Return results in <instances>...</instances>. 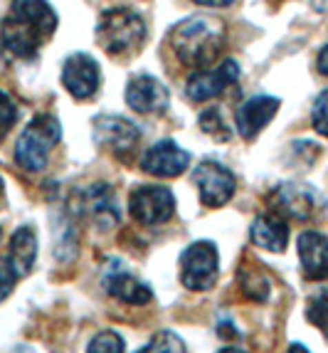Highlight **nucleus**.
<instances>
[{"label":"nucleus","mask_w":328,"mask_h":353,"mask_svg":"<svg viewBox=\"0 0 328 353\" xmlns=\"http://www.w3.org/2000/svg\"><path fill=\"white\" fill-rule=\"evenodd\" d=\"M146 40V23L131 8H112L101 12L96 23V42L106 54L126 57L136 52Z\"/></svg>","instance_id":"obj_3"},{"label":"nucleus","mask_w":328,"mask_h":353,"mask_svg":"<svg viewBox=\"0 0 328 353\" xmlns=\"http://www.w3.org/2000/svg\"><path fill=\"white\" fill-rule=\"evenodd\" d=\"M306 316H309L311 324L316 326V329L328 339V292L316 294L309 301V306H306Z\"/></svg>","instance_id":"obj_22"},{"label":"nucleus","mask_w":328,"mask_h":353,"mask_svg":"<svg viewBox=\"0 0 328 353\" xmlns=\"http://www.w3.org/2000/svg\"><path fill=\"white\" fill-rule=\"evenodd\" d=\"M193 181L198 185L200 201L207 208H223L232 201L234 190H237V181L234 173L220 161L205 159L195 165Z\"/></svg>","instance_id":"obj_8"},{"label":"nucleus","mask_w":328,"mask_h":353,"mask_svg":"<svg viewBox=\"0 0 328 353\" xmlns=\"http://www.w3.org/2000/svg\"><path fill=\"white\" fill-rule=\"evenodd\" d=\"M10 265L15 267V272L20 274V279L28 277L32 267H35V259H37V235H35V228H30V225H23L12 232L10 237Z\"/></svg>","instance_id":"obj_19"},{"label":"nucleus","mask_w":328,"mask_h":353,"mask_svg":"<svg viewBox=\"0 0 328 353\" xmlns=\"http://www.w3.org/2000/svg\"><path fill=\"white\" fill-rule=\"evenodd\" d=\"M269 205L274 210V215L279 218H291L306 223V220H314L318 212L323 210L326 201L316 188H311L306 183H281L271 190L269 195Z\"/></svg>","instance_id":"obj_6"},{"label":"nucleus","mask_w":328,"mask_h":353,"mask_svg":"<svg viewBox=\"0 0 328 353\" xmlns=\"http://www.w3.org/2000/svg\"><path fill=\"white\" fill-rule=\"evenodd\" d=\"M242 289H245V294L249 299L267 301V296H269V282L262 274H247V272H242Z\"/></svg>","instance_id":"obj_26"},{"label":"nucleus","mask_w":328,"mask_h":353,"mask_svg":"<svg viewBox=\"0 0 328 353\" xmlns=\"http://www.w3.org/2000/svg\"><path fill=\"white\" fill-rule=\"evenodd\" d=\"M193 3H198V6H207V8H227V6H232L234 0H193Z\"/></svg>","instance_id":"obj_28"},{"label":"nucleus","mask_w":328,"mask_h":353,"mask_svg":"<svg viewBox=\"0 0 328 353\" xmlns=\"http://www.w3.org/2000/svg\"><path fill=\"white\" fill-rule=\"evenodd\" d=\"M136 353H187L185 341L176 331H158L151 336V341Z\"/></svg>","instance_id":"obj_20"},{"label":"nucleus","mask_w":328,"mask_h":353,"mask_svg":"<svg viewBox=\"0 0 328 353\" xmlns=\"http://www.w3.org/2000/svg\"><path fill=\"white\" fill-rule=\"evenodd\" d=\"M281 101L276 97L269 94H257L252 99H247L245 104L237 109V117H234V124H237V134L247 141H252L254 136L262 129L269 126V121L276 117Z\"/></svg>","instance_id":"obj_15"},{"label":"nucleus","mask_w":328,"mask_h":353,"mask_svg":"<svg viewBox=\"0 0 328 353\" xmlns=\"http://www.w3.org/2000/svg\"><path fill=\"white\" fill-rule=\"evenodd\" d=\"M217 353H247V351H242V348H237V346H225V348H220Z\"/></svg>","instance_id":"obj_31"},{"label":"nucleus","mask_w":328,"mask_h":353,"mask_svg":"<svg viewBox=\"0 0 328 353\" xmlns=\"http://www.w3.org/2000/svg\"><path fill=\"white\" fill-rule=\"evenodd\" d=\"M170 94L165 84L151 74H136L126 84V104L136 114H161L168 109Z\"/></svg>","instance_id":"obj_14"},{"label":"nucleus","mask_w":328,"mask_h":353,"mask_svg":"<svg viewBox=\"0 0 328 353\" xmlns=\"http://www.w3.org/2000/svg\"><path fill=\"white\" fill-rule=\"evenodd\" d=\"M249 240L267 252H284L289 245V225L279 215H257L249 228Z\"/></svg>","instance_id":"obj_18"},{"label":"nucleus","mask_w":328,"mask_h":353,"mask_svg":"<svg viewBox=\"0 0 328 353\" xmlns=\"http://www.w3.org/2000/svg\"><path fill=\"white\" fill-rule=\"evenodd\" d=\"M57 30V12L47 0H12L0 40L12 57L32 59Z\"/></svg>","instance_id":"obj_1"},{"label":"nucleus","mask_w":328,"mask_h":353,"mask_svg":"<svg viewBox=\"0 0 328 353\" xmlns=\"http://www.w3.org/2000/svg\"><path fill=\"white\" fill-rule=\"evenodd\" d=\"M62 141V124L52 114H40L30 121L15 143V161L23 171L40 173L50 163V153Z\"/></svg>","instance_id":"obj_4"},{"label":"nucleus","mask_w":328,"mask_h":353,"mask_svg":"<svg viewBox=\"0 0 328 353\" xmlns=\"http://www.w3.org/2000/svg\"><path fill=\"white\" fill-rule=\"evenodd\" d=\"M240 77V65L234 59H223L220 65L205 67V70H195L185 84V94L190 101H210L220 97L229 84L237 82Z\"/></svg>","instance_id":"obj_9"},{"label":"nucleus","mask_w":328,"mask_h":353,"mask_svg":"<svg viewBox=\"0 0 328 353\" xmlns=\"http://www.w3.org/2000/svg\"><path fill=\"white\" fill-rule=\"evenodd\" d=\"M200 129L205 131L207 136H212L215 141H229V136H232V126L225 121L223 112L217 106H210V109L200 114Z\"/></svg>","instance_id":"obj_21"},{"label":"nucleus","mask_w":328,"mask_h":353,"mask_svg":"<svg viewBox=\"0 0 328 353\" xmlns=\"http://www.w3.org/2000/svg\"><path fill=\"white\" fill-rule=\"evenodd\" d=\"M139 165L148 173V176L176 178L187 171V165H190V153L183 151L176 141L163 139V141L153 143V146L141 156Z\"/></svg>","instance_id":"obj_13"},{"label":"nucleus","mask_w":328,"mask_h":353,"mask_svg":"<svg viewBox=\"0 0 328 353\" xmlns=\"http://www.w3.org/2000/svg\"><path fill=\"white\" fill-rule=\"evenodd\" d=\"M101 284L114 299L123 301V304L131 306H143L153 299V292L143 279H139L134 272L126 270L123 262L119 259H112L104 270V277H101Z\"/></svg>","instance_id":"obj_10"},{"label":"nucleus","mask_w":328,"mask_h":353,"mask_svg":"<svg viewBox=\"0 0 328 353\" xmlns=\"http://www.w3.org/2000/svg\"><path fill=\"white\" fill-rule=\"evenodd\" d=\"M316 67L323 77H328V45L318 52V59H316Z\"/></svg>","instance_id":"obj_27"},{"label":"nucleus","mask_w":328,"mask_h":353,"mask_svg":"<svg viewBox=\"0 0 328 353\" xmlns=\"http://www.w3.org/2000/svg\"><path fill=\"white\" fill-rule=\"evenodd\" d=\"M311 124L316 129V134H321L323 139H328V89H323L316 97L314 106H311Z\"/></svg>","instance_id":"obj_25"},{"label":"nucleus","mask_w":328,"mask_h":353,"mask_svg":"<svg viewBox=\"0 0 328 353\" xmlns=\"http://www.w3.org/2000/svg\"><path fill=\"white\" fill-rule=\"evenodd\" d=\"M220 274V252L215 242L198 240L181 254V282L190 292H207L215 287Z\"/></svg>","instance_id":"obj_5"},{"label":"nucleus","mask_w":328,"mask_h":353,"mask_svg":"<svg viewBox=\"0 0 328 353\" xmlns=\"http://www.w3.org/2000/svg\"><path fill=\"white\" fill-rule=\"evenodd\" d=\"M87 353H123V339L116 331H99L89 341Z\"/></svg>","instance_id":"obj_23"},{"label":"nucleus","mask_w":328,"mask_h":353,"mask_svg":"<svg viewBox=\"0 0 328 353\" xmlns=\"http://www.w3.org/2000/svg\"><path fill=\"white\" fill-rule=\"evenodd\" d=\"M129 210L136 223L156 228V225L168 223L176 215V195L170 188L156 185V183L139 185V188L131 190Z\"/></svg>","instance_id":"obj_7"},{"label":"nucleus","mask_w":328,"mask_h":353,"mask_svg":"<svg viewBox=\"0 0 328 353\" xmlns=\"http://www.w3.org/2000/svg\"><path fill=\"white\" fill-rule=\"evenodd\" d=\"M10 292H12V287H10V284L0 282V304H3V301H6V296L10 294Z\"/></svg>","instance_id":"obj_29"},{"label":"nucleus","mask_w":328,"mask_h":353,"mask_svg":"<svg viewBox=\"0 0 328 353\" xmlns=\"http://www.w3.org/2000/svg\"><path fill=\"white\" fill-rule=\"evenodd\" d=\"M170 45L183 65L205 70L215 65V59L223 54L225 30L210 18H187L176 25L170 35Z\"/></svg>","instance_id":"obj_2"},{"label":"nucleus","mask_w":328,"mask_h":353,"mask_svg":"<svg viewBox=\"0 0 328 353\" xmlns=\"http://www.w3.org/2000/svg\"><path fill=\"white\" fill-rule=\"evenodd\" d=\"M299 250V262L304 270L306 279L311 282H323L328 279V237L316 232V230H306L296 240Z\"/></svg>","instance_id":"obj_17"},{"label":"nucleus","mask_w":328,"mask_h":353,"mask_svg":"<svg viewBox=\"0 0 328 353\" xmlns=\"http://www.w3.org/2000/svg\"><path fill=\"white\" fill-rule=\"evenodd\" d=\"M82 210L92 225L96 230H112L121 220V210H119V201L114 195L112 185L99 183V185H92L89 190H84L82 195Z\"/></svg>","instance_id":"obj_16"},{"label":"nucleus","mask_w":328,"mask_h":353,"mask_svg":"<svg viewBox=\"0 0 328 353\" xmlns=\"http://www.w3.org/2000/svg\"><path fill=\"white\" fill-rule=\"evenodd\" d=\"M62 84L74 99H89L96 94V89L101 84V70L99 62L84 52H76L67 57L65 67H62Z\"/></svg>","instance_id":"obj_12"},{"label":"nucleus","mask_w":328,"mask_h":353,"mask_svg":"<svg viewBox=\"0 0 328 353\" xmlns=\"http://www.w3.org/2000/svg\"><path fill=\"white\" fill-rule=\"evenodd\" d=\"M0 235H3V228H0Z\"/></svg>","instance_id":"obj_33"},{"label":"nucleus","mask_w":328,"mask_h":353,"mask_svg":"<svg viewBox=\"0 0 328 353\" xmlns=\"http://www.w3.org/2000/svg\"><path fill=\"white\" fill-rule=\"evenodd\" d=\"M3 193H6V183H3V176H0V198H3Z\"/></svg>","instance_id":"obj_32"},{"label":"nucleus","mask_w":328,"mask_h":353,"mask_svg":"<svg viewBox=\"0 0 328 353\" xmlns=\"http://www.w3.org/2000/svg\"><path fill=\"white\" fill-rule=\"evenodd\" d=\"M289 353H311V351L306 346H301V343H291V346H289Z\"/></svg>","instance_id":"obj_30"},{"label":"nucleus","mask_w":328,"mask_h":353,"mask_svg":"<svg viewBox=\"0 0 328 353\" xmlns=\"http://www.w3.org/2000/svg\"><path fill=\"white\" fill-rule=\"evenodd\" d=\"M15 121H18V104L0 89V141L10 134Z\"/></svg>","instance_id":"obj_24"},{"label":"nucleus","mask_w":328,"mask_h":353,"mask_svg":"<svg viewBox=\"0 0 328 353\" xmlns=\"http://www.w3.org/2000/svg\"><path fill=\"white\" fill-rule=\"evenodd\" d=\"M94 139L116 156H129L141 139V129L126 117L101 114L94 119Z\"/></svg>","instance_id":"obj_11"}]
</instances>
